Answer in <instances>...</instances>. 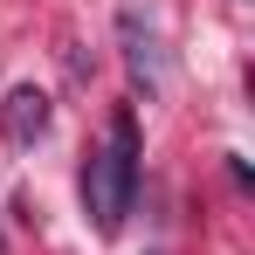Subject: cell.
Instances as JSON below:
<instances>
[{
  "label": "cell",
  "mask_w": 255,
  "mask_h": 255,
  "mask_svg": "<svg viewBox=\"0 0 255 255\" xmlns=\"http://www.w3.org/2000/svg\"><path fill=\"white\" fill-rule=\"evenodd\" d=\"M138 118H131V104L125 111H111V131H104V145L90 152V166H83V207H90V228L97 235H118L125 228V214L131 200H138Z\"/></svg>",
  "instance_id": "1"
},
{
  "label": "cell",
  "mask_w": 255,
  "mask_h": 255,
  "mask_svg": "<svg viewBox=\"0 0 255 255\" xmlns=\"http://www.w3.org/2000/svg\"><path fill=\"white\" fill-rule=\"evenodd\" d=\"M118 35H125V62H131V76H138V90H159L166 83V55H159L152 21H138V7H125L118 14Z\"/></svg>",
  "instance_id": "2"
},
{
  "label": "cell",
  "mask_w": 255,
  "mask_h": 255,
  "mask_svg": "<svg viewBox=\"0 0 255 255\" xmlns=\"http://www.w3.org/2000/svg\"><path fill=\"white\" fill-rule=\"evenodd\" d=\"M0 125H7V138H14V145H35V138L48 131V97H42L35 83H21L14 97H7V111H0Z\"/></svg>",
  "instance_id": "3"
},
{
  "label": "cell",
  "mask_w": 255,
  "mask_h": 255,
  "mask_svg": "<svg viewBox=\"0 0 255 255\" xmlns=\"http://www.w3.org/2000/svg\"><path fill=\"white\" fill-rule=\"evenodd\" d=\"M0 255H7V249H0Z\"/></svg>",
  "instance_id": "4"
}]
</instances>
